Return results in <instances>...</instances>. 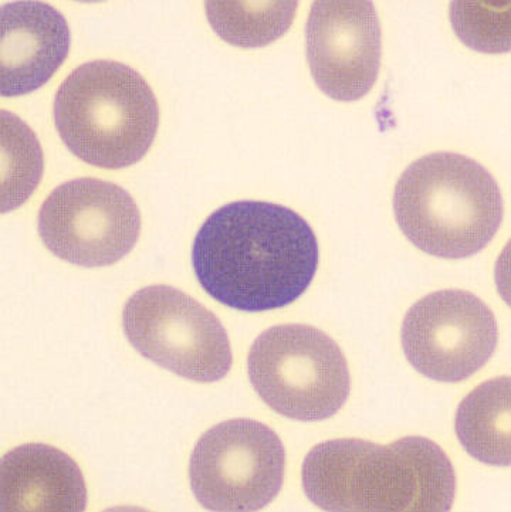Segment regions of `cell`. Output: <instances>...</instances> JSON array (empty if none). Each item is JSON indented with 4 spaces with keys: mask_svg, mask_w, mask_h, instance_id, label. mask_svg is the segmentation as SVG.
Listing matches in <instances>:
<instances>
[{
    "mask_svg": "<svg viewBox=\"0 0 511 512\" xmlns=\"http://www.w3.org/2000/svg\"><path fill=\"white\" fill-rule=\"evenodd\" d=\"M450 20L466 46L485 53L509 52V2H453Z\"/></svg>",
    "mask_w": 511,
    "mask_h": 512,
    "instance_id": "obj_16",
    "label": "cell"
},
{
    "mask_svg": "<svg viewBox=\"0 0 511 512\" xmlns=\"http://www.w3.org/2000/svg\"><path fill=\"white\" fill-rule=\"evenodd\" d=\"M123 330L142 356L189 381H221L232 366L222 322L174 287L137 291L124 305Z\"/></svg>",
    "mask_w": 511,
    "mask_h": 512,
    "instance_id": "obj_6",
    "label": "cell"
},
{
    "mask_svg": "<svg viewBox=\"0 0 511 512\" xmlns=\"http://www.w3.org/2000/svg\"><path fill=\"white\" fill-rule=\"evenodd\" d=\"M318 243L309 223L286 206L238 200L205 220L192 246L203 290L245 313L299 300L317 273Z\"/></svg>",
    "mask_w": 511,
    "mask_h": 512,
    "instance_id": "obj_1",
    "label": "cell"
},
{
    "mask_svg": "<svg viewBox=\"0 0 511 512\" xmlns=\"http://www.w3.org/2000/svg\"><path fill=\"white\" fill-rule=\"evenodd\" d=\"M301 478L310 501L333 512H443L456 494L449 457L425 437L387 446L361 439L320 443L304 459Z\"/></svg>",
    "mask_w": 511,
    "mask_h": 512,
    "instance_id": "obj_2",
    "label": "cell"
},
{
    "mask_svg": "<svg viewBox=\"0 0 511 512\" xmlns=\"http://www.w3.org/2000/svg\"><path fill=\"white\" fill-rule=\"evenodd\" d=\"M286 450L270 427L226 420L203 434L189 463L196 500L209 511H259L282 490Z\"/></svg>",
    "mask_w": 511,
    "mask_h": 512,
    "instance_id": "obj_7",
    "label": "cell"
},
{
    "mask_svg": "<svg viewBox=\"0 0 511 512\" xmlns=\"http://www.w3.org/2000/svg\"><path fill=\"white\" fill-rule=\"evenodd\" d=\"M3 512H81L87 488L76 461L47 444H23L0 463Z\"/></svg>",
    "mask_w": 511,
    "mask_h": 512,
    "instance_id": "obj_12",
    "label": "cell"
},
{
    "mask_svg": "<svg viewBox=\"0 0 511 512\" xmlns=\"http://www.w3.org/2000/svg\"><path fill=\"white\" fill-rule=\"evenodd\" d=\"M499 339L496 317L479 297L442 290L409 308L402 324L406 359L438 382H462L487 364Z\"/></svg>",
    "mask_w": 511,
    "mask_h": 512,
    "instance_id": "obj_9",
    "label": "cell"
},
{
    "mask_svg": "<svg viewBox=\"0 0 511 512\" xmlns=\"http://www.w3.org/2000/svg\"><path fill=\"white\" fill-rule=\"evenodd\" d=\"M394 212L409 242L442 259H466L492 242L503 196L492 175L455 152L425 155L408 166L394 192Z\"/></svg>",
    "mask_w": 511,
    "mask_h": 512,
    "instance_id": "obj_3",
    "label": "cell"
},
{
    "mask_svg": "<svg viewBox=\"0 0 511 512\" xmlns=\"http://www.w3.org/2000/svg\"><path fill=\"white\" fill-rule=\"evenodd\" d=\"M54 124L71 154L98 168L140 162L159 125L157 97L138 71L123 63L81 64L54 98Z\"/></svg>",
    "mask_w": 511,
    "mask_h": 512,
    "instance_id": "obj_4",
    "label": "cell"
},
{
    "mask_svg": "<svg viewBox=\"0 0 511 512\" xmlns=\"http://www.w3.org/2000/svg\"><path fill=\"white\" fill-rule=\"evenodd\" d=\"M381 40L374 3L314 2L306 25V52L318 88L337 101L367 96L378 80Z\"/></svg>",
    "mask_w": 511,
    "mask_h": 512,
    "instance_id": "obj_10",
    "label": "cell"
},
{
    "mask_svg": "<svg viewBox=\"0 0 511 512\" xmlns=\"http://www.w3.org/2000/svg\"><path fill=\"white\" fill-rule=\"evenodd\" d=\"M70 29L43 2L3 3L0 9V93L20 97L45 86L70 50Z\"/></svg>",
    "mask_w": 511,
    "mask_h": 512,
    "instance_id": "obj_11",
    "label": "cell"
},
{
    "mask_svg": "<svg viewBox=\"0 0 511 512\" xmlns=\"http://www.w3.org/2000/svg\"><path fill=\"white\" fill-rule=\"evenodd\" d=\"M43 174V152L33 131L16 115L2 111V213L30 198Z\"/></svg>",
    "mask_w": 511,
    "mask_h": 512,
    "instance_id": "obj_15",
    "label": "cell"
},
{
    "mask_svg": "<svg viewBox=\"0 0 511 512\" xmlns=\"http://www.w3.org/2000/svg\"><path fill=\"white\" fill-rule=\"evenodd\" d=\"M247 369L266 405L301 422L334 416L350 395L343 351L310 325H276L263 332L250 348Z\"/></svg>",
    "mask_w": 511,
    "mask_h": 512,
    "instance_id": "obj_5",
    "label": "cell"
},
{
    "mask_svg": "<svg viewBox=\"0 0 511 512\" xmlns=\"http://www.w3.org/2000/svg\"><path fill=\"white\" fill-rule=\"evenodd\" d=\"M37 229L54 256L93 269L111 266L134 249L141 215L121 186L79 178L64 182L47 196Z\"/></svg>",
    "mask_w": 511,
    "mask_h": 512,
    "instance_id": "obj_8",
    "label": "cell"
},
{
    "mask_svg": "<svg viewBox=\"0 0 511 512\" xmlns=\"http://www.w3.org/2000/svg\"><path fill=\"white\" fill-rule=\"evenodd\" d=\"M216 35L233 46L255 49L282 37L296 18L297 2H206Z\"/></svg>",
    "mask_w": 511,
    "mask_h": 512,
    "instance_id": "obj_14",
    "label": "cell"
},
{
    "mask_svg": "<svg viewBox=\"0 0 511 512\" xmlns=\"http://www.w3.org/2000/svg\"><path fill=\"white\" fill-rule=\"evenodd\" d=\"M456 434L473 459L490 466H510V378L477 386L460 403Z\"/></svg>",
    "mask_w": 511,
    "mask_h": 512,
    "instance_id": "obj_13",
    "label": "cell"
}]
</instances>
